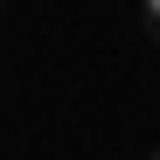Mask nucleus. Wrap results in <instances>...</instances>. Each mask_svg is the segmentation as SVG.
<instances>
[{
  "label": "nucleus",
  "instance_id": "f03ea898",
  "mask_svg": "<svg viewBox=\"0 0 160 160\" xmlns=\"http://www.w3.org/2000/svg\"><path fill=\"white\" fill-rule=\"evenodd\" d=\"M146 160H160V153H146Z\"/></svg>",
  "mask_w": 160,
  "mask_h": 160
},
{
  "label": "nucleus",
  "instance_id": "f257e3e1",
  "mask_svg": "<svg viewBox=\"0 0 160 160\" xmlns=\"http://www.w3.org/2000/svg\"><path fill=\"white\" fill-rule=\"evenodd\" d=\"M139 35L160 49V0H139Z\"/></svg>",
  "mask_w": 160,
  "mask_h": 160
}]
</instances>
